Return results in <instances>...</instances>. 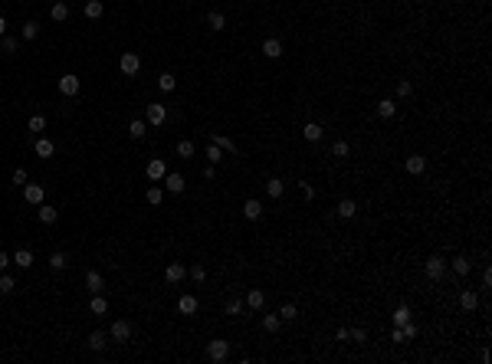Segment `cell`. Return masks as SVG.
Here are the masks:
<instances>
[{
    "mask_svg": "<svg viewBox=\"0 0 492 364\" xmlns=\"http://www.w3.org/2000/svg\"><path fill=\"white\" fill-rule=\"evenodd\" d=\"M299 315V309H296V305H292V302H286V305H282V309H279V318H286V322H292V318H296Z\"/></svg>",
    "mask_w": 492,
    "mask_h": 364,
    "instance_id": "obj_41",
    "label": "cell"
},
{
    "mask_svg": "<svg viewBox=\"0 0 492 364\" xmlns=\"http://www.w3.org/2000/svg\"><path fill=\"white\" fill-rule=\"evenodd\" d=\"M243 217H246V220H259V217H263V204H259V200H246V204H243Z\"/></svg>",
    "mask_w": 492,
    "mask_h": 364,
    "instance_id": "obj_14",
    "label": "cell"
},
{
    "mask_svg": "<svg viewBox=\"0 0 492 364\" xmlns=\"http://www.w3.org/2000/svg\"><path fill=\"white\" fill-rule=\"evenodd\" d=\"M302 135H305V141H322V135H325V131H322L319 121H309V125L302 128Z\"/></svg>",
    "mask_w": 492,
    "mask_h": 364,
    "instance_id": "obj_19",
    "label": "cell"
},
{
    "mask_svg": "<svg viewBox=\"0 0 492 364\" xmlns=\"http://www.w3.org/2000/svg\"><path fill=\"white\" fill-rule=\"evenodd\" d=\"M89 309H92V315H105V312H109V302H105V295H95L92 299V305H89Z\"/></svg>",
    "mask_w": 492,
    "mask_h": 364,
    "instance_id": "obj_30",
    "label": "cell"
},
{
    "mask_svg": "<svg viewBox=\"0 0 492 364\" xmlns=\"http://www.w3.org/2000/svg\"><path fill=\"white\" fill-rule=\"evenodd\" d=\"M190 154H194V141H187V138L177 141V158H190Z\"/></svg>",
    "mask_w": 492,
    "mask_h": 364,
    "instance_id": "obj_38",
    "label": "cell"
},
{
    "mask_svg": "<svg viewBox=\"0 0 492 364\" xmlns=\"http://www.w3.org/2000/svg\"><path fill=\"white\" fill-rule=\"evenodd\" d=\"M49 16H53L56 23H66V20H69V7H66L63 0H56L53 7H49Z\"/></svg>",
    "mask_w": 492,
    "mask_h": 364,
    "instance_id": "obj_12",
    "label": "cell"
},
{
    "mask_svg": "<svg viewBox=\"0 0 492 364\" xmlns=\"http://www.w3.org/2000/svg\"><path fill=\"white\" fill-rule=\"evenodd\" d=\"M279 322H282L279 312H276V315H263V328L266 332H279Z\"/></svg>",
    "mask_w": 492,
    "mask_h": 364,
    "instance_id": "obj_34",
    "label": "cell"
},
{
    "mask_svg": "<svg viewBox=\"0 0 492 364\" xmlns=\"http://www.w3.org/2000/svg\"><path fill=\"white\" fill-rule=\"evenodd\" d=\"M164 187L171 194H184V177L180 174H164Z\"/></svg>",
    "mask_w": 492,
    "mask_h": 364,
    "instance_id": "obj_16",
    "label": "cell"
},
{
    "mask_svg": "<svg viewBox=\"0 0 492 364\" xmlns=\"http://www.w3.org/2000/svg\"><path fill=\"white\" fill-rule=\"evenodd\" d=\"M33 131V135H39V131H43V128H46V119H43V115H33L30 119V125H26Z\"/></svg>",
    "mask_w": 492,
    "mask_h": 364,
    "instance_id": "obj_40",
    "label": "cell"
},
{
    "mask_svg": "<svg viewBox=\"0 0 492 364\" xmlns=\"http://www.w3.org/2000/svg\"><path fill=\"white\" fill-rule=\"evenodd\" d=\"M391 341H394V345H404V332H400L397 325H394V332H391Z\"/></svg>",
    "mask_w": 492,
    "mask_h": 364,
    "instance_id": "obj_52",
    "label": "cell"
},
{
    "mask_svg": "<svg viewBox=\"0 0 492 364\" xmlns=\"http://www.w3.org/2000/svg\"><path fill=\"white\" fill-rule=\"evenodd\" d=\"M404 167H407V174H423V171H427V158H423V154H410Z\"/></svg>",
    "mask_w": 492,
    "mask_h": 364,
    "instance_id": "obj_10",
    "label": "cell"
},
{
    "mask_svg": "<svg viewBox=\"0 0 492 364\" xmlns=\"http://www.w3.org/2000/svg\"><path fill=\"white\" fill-rule=\"evenodd\" d=\"M145 121H148V125H164V121H167V109H164L161 102H151L148 109H145Z\"/></svg>",
    "mask_w": 492,
    "mask_h": 364,
    "instance_id": "obj_4",
    "label": "cell"
},
{
    "mask_svg": "<svg viewBox=\"0 0 492 364\" xmlns=\"http://www.w3.org/2000/svg\"><path fill=\"white\" fill-rule=\"evenodd\" d=\"M227 355H230V341H223V338H213L210 345H207V358L210 361H227Z\"/></svg>",
    "mask_w": 492,
    "mask_h": 364,
    "instance_id": "obj_1",
    "label": "cell"
},
{
    "mask_svg": "<svg viewBox=\"0 0 492 364\" xmlns=\"http://www.w3.org/2000/svg\"><path fill=\"white\" fill-rule=\"evenodd\" d=\"M460 305H463V312H473L479 305V295L473 292V289H463L460 292Z\"/></svg>",
    "mask_w": 492,
    "mask_h": 364,
    "instance_id": "obj_11",
    "label": "cell"
},
{
    "mask_svg": "<svg viewBox=\"0 0 492 364\" xmlns=\"http://www.w3.org/2000/svg\"><path fill=\"white\" fill-rule=\"evenodd\" d=\"M348 335H351L348 328H338V332H335V341H348Z\"/></svg>",
    "mask_w": 492,
    "mask_h": 364,
    "instance_id": "obj_55",
    "label": "cell"
},
{
    "mask_svg": "<svg viewBox=\"0 0 492 364\" xmlns=\"http://www.w3.org/2000/svg\"><path fill=\"white\" fill-rule=\"evenodd\" d=\"M13 262L20 266V269H30V266H33V253H30V249H16V253H13Z\"/></svg>",
    "mask_w": 492,
    "mask_h": 364,
    "instance_id": "obj_23",
    "label": "cell"
},
{
    "mask_svg": "<svg viewBox=\"0 0 492 364\" xmlns=\"http://www.w3.org/2000/svg\"><path fill=\"white\" fill-rule=\"evenodd\" d=\"M10 262H13V259H10V256H7V253H3V249H0V272H3V269H7V266H10Z\"/></svg>",
    "mask_w": 492,
    "mask_h": 364,
    "instance_id": "obj_53",
    "label": "cell"
},
{
    "mask_svg": "<svg viewBox=\"0 0 492 364\" xmlns=\"http://www.w3.org/2000/svg\"><path fill=\"white\" fill-rule=\"evenodd\" d=\"M36 214H39V220H43V223H56V220H59V210H53L49 204H39Z\"/></svg>",
    "mask_w": 492,
    "mask_h": 364,
    "instance_id": "obj_21",
    "label": "cell"
},
{
    "mask_svg": "<svg viewBox=\"0 0 492 364\" xmlns=\"http://www.w3.org/2000/svg\"><path fill=\"white\" fill-rule=\"evenodd\" d=\"M423 269H427V276L437 282V279L446 276V259H443V256H430V259L423 262Z\"/></svg>",
    "mask_w": 492,
    "mask_h": 364,
    "instance_id": "obj_2",
    "label": "cell"
},
{
    "mask_svg": "<svg viewBox=\"0 0 492 364\" xmlns=\"http://www.w3.org/2000/svg\"><path fill=\"white\" fill-rule=\"evenodd\" d=\"M358 214V204H354V200H338V217H341V220H351V217Z\"/></svg>",
    "mask_w": 492,
    "mask_h": 364,
    "instance_id": "obj_13",
    "label": "cell"
},
{
    "mask_svg": "<svg viewBox=\"0 0 492 364\" xmlns=\"http://www.w3.org/2000/svg\"><path fill=\"white\" fill-rule=\"evenodd\" d=\"M174 86H177V79H174L171 72H161V76H158V89H161V92H174Z\"/></svg>",
    "mask_w": 492,
    "mask_h": 364,
    "instance_id": "obj_25",
    "label": "cell"
},
{
    "mask_svg": "<svg viewBox=\"0 0 492 364\" xmlns=\"http://www.w3.org/2000/svg\"><path fill=\"white\" fill-rule=\"evenodd\" d=\"M109 338H112V341H128V338H132V325H128V322H125V318H118V322H115V325H112V332H109Z\"/></svg>",
    "mask_w": 492,
    "mask_h": 364,
    "instance_id": "obj_6",
    "label": "cell"
},
{
    "mask_svg": "<svg viewBox=\"0 0 492 364\" xmlns=\"http://www.w3.org/2000/svg\"><path fill=\"white\" fill-rule=\"evenodd\" d=\"M400 332H404V341H410V338H417V325L407 322V325H400Z\"/></svg>",
    "mask_w": 492,
    "mask_h": 364,
    "instance_id": "obj_45",
    "label": "cell"
},
{
    "mask_svg": "<svg viewBox=\"0 0 492 364\" xmlns=\"http://www.w3.org/2000/svg\"><path fill=\"white\" fill-rule=\"evenodd\" d=\"M16 289V279L7 276V272H0V292H13Z\"/></svg>",
    "mask_w": 492,
    "mask_h": 364,
    "instance_id": "obj_36",
    "label": "cell"
},
{
    "mask_svg": "<svg viewBox=\"0 0 492 364\" xmlns=\"http://www.w3.org/2000/svg\"><path fill=\"white\" fill-rule=\"evenodd\" d=\"M246 305H250V309H263V305H266V295L259 292V289H253V292L246 295Z\"/></svg>",
    "mask_w": 492,
    "mask_h": 364,
    "instance_id": "obj_31",
    "label": "cell"
},
{
    "mask_svg": "<svg viewBox=\"0 0 492 364\" xmlns=\"http://www.w3.org/2000/svg\"><path fill=\"white\" fill-rule=\"evenodd\" d=\"M145 121H132V128H128V131H132V138H145Z\"/></svg>",
    "mask_w": 492,
    "mask_h": 364,
    "instance_id": "obj_46",
    "label": "cell"
},
{
    "mask_svg": "<svg viewBox=\"0 0 492 364\" xmlns=\"http://www.w3.org/2000/svg\"><path fill=\"white\" fill-rule=\"evenodd\" d=\"M145 174H148V181L161 184V181H164V174H167V164H164L161 158H151V161H148V167H145Z\"/></svg>",
    "mask_w": 492,
    "mask_h": 364,
    "instance_id": "obj_5",
    "label": "cell"
},
{
    "mask_svg": "<svg viewBox=\"0 0 492 364\" xmlns=\"http://www.w3.org/2000/svg\"><path fill=\"white\" fill-rule=\"evenodd\" d=\"M410 92H414V86H410V79H400V82H397V95H400V99H407Z\"/></svg>",
    "mask_w": 492,
    "mask_h": 364,
    "instance_id": "obj_43",
    "label": "cell"
},
{
    "mask_svg": "<svg viewBox=\"0 0 492 364\" xmlns=\"http://www.w3.org/2000/svg\"><path fill=\"white\" fill-rule=\"evenodd\" d=\"M20 36H23V40H36V36H39V23H33V20H30V23L20 30Z\"/></svg>",
    "mask_w": 492,
    "mask_h": 364,
    "instance_id": "obj_35",
    "label": "cell"
},
{
    "mask_svg": "<svg viewBox=\"0 0 492 364\" xmlns=\"http://www.w3.org/2000/svg\"><path fill=\"white\" fill-rule=\"evenodd\" d=\"M207 23H210V30H223V26H227V16L220 13V10H210V13H207Z\"/></svg>",
    "mask_w": 492,
    "mask_h": 364,
    "instance_id": "obj_20",
    "label": "cell"
},
{
    "mask_svg": "<svg viewBox=\"0 0 492 364\" xmlns=\"http://www.w3.org/2000/svg\"><path fill=\"white\" fill-rule=\"evenodd\" d=\"M240 312H243V302H240V299L227 302V315H240Z\"/></svg>",
    "mask_w": 492,
    "mask_h": 364,
    "instance_id": "obj_49",
    "label": "cell"
},
{
    "mask_svg": "<svg viewBox=\"0 0 492 364\" xmlns=\"http://www.w3.org/2000/svg\"><path fill=\"white\" fill-rule=\"evenodd\" d=\"M86 289H89V292H92V295H99V292H105V279H102L99 276V272H86Z\"/></svg>",
    "mask_w": 492,
    "mask_h": 364,
    "instance_id": "obj_9",
    "label": "cell"
},
{
    "mask_svg": "<svg viewBox=\"0 0 492 364\" xmlns=\"http://www.w3.org/2000/svg\"><path fill=\"white\" fill-rule=\"evenodd\" d=\"M407 322H410V305H397V309H394V325L400 328V325H407Z\"/></svg>",
    "mask_w": 492,
    "mask_h": 364,
    "instance_id": "obj_29",
    "label": "cell"
},
{
    "mask_svg": "<svg viewBox=\"0 0 492 364\" xmlns=\"http://www.w3.org/2000/svg\"><path fill=\"white\" fill-rule=\"evenodd\" d=\"M13 184H26V171H13Z\"/></svg>",
    "mask_w": 492,
    "mask_h": 364,
    "instance_id": "obj_54",
    "label": "cell"
},
{
    "mask_svg": "<svg viewBox=\"0 0 492 364\" xmlns=\"http://www.w3.org/2000/svg\"><path fill=\"white\" fill-rule=\"evenodd\" d=\"M263 56H266V59H279V56H282V43L279 40H266L263 43Z\"/></svg>",
    "mask_w": 492,
    "mask_h": 364,
    "instance_id": "obj_17",
    "label": "cell"
},
{
    "mask_svg": "<svg viewBox=\"0 0 492 364\" xmlns=\"http://www.w3.org/2000/svg\"><path fill=\"white\" fill-rule=\"evenodd\" d=\"M164 279H167V282H180V279H184V266H180V262H171V266L164 269Z\"/></svg>",
    "mask_w": 492,
    "mask_h": 364,
    "instance_id": "obj_22",
    "label": "cell"
},
{
    "mask_svg": "<svg viewBox=\"0 0 492 364\" xmlns=\"http://www.w3.org/2000/svg\"><path fill=\"white\" fill-rule=\"evenodd\" d=\"M348 151H351V148H348V141H341V138L331 144V154H335V158H348Z\"/></svg>",
    "mask_w": 492,
    "mask_h": 364,
    "instance_id": "obj_39",
    "label": "cell"
},
{
    "mask_svg": "<svg viewBox=\"0 0 492 364\" xmlns=\"http://www.w3.org/2000/svg\"><path fill=\"white\" fill-rule=\"evenodd\" d=\"M282 190H286V184H282L279 177H269V181H266V194H269V197H282Z\"/></svg>",
    "mask_w": 492,
    "mask_h": 364,
    "instance_id": "obj_26",
    "label": "cell"
},
{
    "mask_svg": "<svg viewBox=\"0 0 492 364\" xmlns=\"http://www.w3.org/2000/svg\"><path fill=\"white\" fill-rule=\"evenodd\" d=\"M453 272L456 276H469V272H473V262H469L466 256H456L453 259Z\"/></svg>",
    "mask_w": 492,
    "mask_h": 364,
    "instance_id": "obj_24",
    "label": "cell"
},
{
    "mask_svg": "<svg viewBox=\"0 0 492 364\" xmlns=\"http://www.w3.org/2000/svg\"><path fill=\"white\" fill-rule=\"evenodd\" d=\"M299 187H302V197H305V200H312V197H315V187H312V184H305V181H302Z\"/></svg>",
    "mask_w": 492,
    "mask_h": 364,
    "instance_id": "obj_51",
    "label": "cell"
},
{
    "mask_svg": "<svg viewBox=\"0 0 492 364\" xmlns=\"http://www.w3.org/2000/svg\"><path fill=\"white\" fill-rule=\"evenodd\" d=\"M190 279H194V282H203V279H207V269H203V266H194V269H190Z\"/></svg>",
    "mask_w": 492,
    "mask_h": 364,
    "instance_id": "obj_50",
    "label": "cell"
},
{
    "mask_svg": "<svg viewBox=\"0 0 492 364\" xmlns=\"http://www.w3.org/2000/svg\"><path fill=\"white\" fill-rule=\"evenodd\" d=\"M53 151H56V144L49 141V138H39L36 141V154L39 158H53Z\"/></svg>",
    "mask_w": 492,
    "mask_h": 364,
    "instance_id": "obj_27",
    "label": "cell"
},
{
    "mask_svg": "<svg viewBox=\"0 0 492 364\" xmlns=\"http://www.w3.org/2000/svg\"><path fill=\"white\" fill-rule=\"evenodd\" d=\"M213 144H220V151H227V154H236V141H230L223 135H213Z\"/></svg>",
    "mask_w": 492,
    "mask_h": 364,
    "instance_id": "obj_32",
    "label": "cell"
},
{
    "mask_svg": "<svg viewBox=\"0 0 492 364\" xmlns=\"http://www.w3.org/2000/svg\"><path fill=\"white\" fill-rule=\"evenodd\" d=\"M348 332H351V335H348V338H351V341H358V345H364V341H367L364 328H348Z\"/></svg>",
    "mask_w": 492,
    "mask_h": 364,
    "instance_id": "obj_47",
    "label": "cell"
},
{
    "mask_svg": "<svg viewBox=\"0 0 492 364\" xmlns=\"http://www.w3.org/2000/svg\"><path fill=\"white\" fill-rule=\"evenodd\" d=\"M89 348H92V351L105 348V332H92V335H89Z\"/></svg>",
    "mask_w": 492,
    "mask_h": 364,
    "instance_id": "obj_33",
    "label": "cell"
},
{
    "mask_svg": "<svg viewBox=\"0 0 492 364\" xmlns=\"http://www.w3.org/2000/svg\"><path fill=\"white\" fill-rule=\"evenodd\" d=\"M118 69L125 72V76H138L141 56H138V53H122V59H118Z\"/></svg>",
    "mask_w": 492,
    "mask_h": 364,
    "instance_id": "obj_3",
    "label": "cell"
},
{
    "mask_svg": "<svg viewBox=\"0 0 492 364\" xmlns=\"http://www.w3.org/2000/svg\"><path fill=\"white\" fill-rule=\"evenodd\" d=\"M49 266H53V269H66V256L63 253H53V256H49Z\"/></svg>",
    "mask_w": 492,
    "mask_h": 364,
    "instance_id": "obj_44",
    "label": "cell"
},
{
    "mask_svg": "<svg viewBox=\"0 0 492 364\" xmlns=\"http://www.w3.org/2000/svg\"><path fill=\"white\" fill-rule=\"evenodd\" d=\"M59 92L63 95H79V76L76 72H66L63 79H59Z\"/></svg>",
    "mask_w": 492,
    "mask_h": 364,
    "instance_id": "obj_7",
    "label": "cell"
},
{
    "mask_svg": "<svg viewBox=\"0 0 492 364\" xmlns=\"http://www.w3.org/2000/svg\"><path fill=\"white\" fill-rule=\"evenodd\" d=\"M102 13H105V7H102V0H89V3H86V16H89V20H99Z\"/></svg>",
    "mask_w": 492,
    "mask_h": 364,
    "instance_id": "obj_28",
    "label": "cell"
},
{
    "mask_svg": "<svg viewBox=\"0 0 492 364\" xmlns=\"http://www.w3.org/2000/svg\"><path fill=\"white\" fill-rule=\"evenodd\" d=\"M207 158H210V164H217V161L223 158V151H220V144H207Z\"/></svg>",
    "mask_w": 492,
    "mask_h": 364,
    "instance_id": "obj_42",
    "label": "cell"
},
{
    "mask_svg": "<svg viewBox=\"0 0 492 364\" xmlns=\"http://www.w3.org/2000/svg\"><path fill=\"white\" fill-rule=\"evenodd\" d=\"M3 33H7V20H3V16H0V36H3Z\"/></svg>",
    "mask_w": 492,
    "mask_h": 364,
    "instance_id": "obj_56",
    "label": "cell"
},
{
    "mask_svg": "<svg viewBox=\"0 0 492 364\" xmlns=\"http://www.w3.org/2000/svg\"><path fill=\"white\" fill-rule=\"evenodd\" d=\"M177 312H180V315H194V312H197V299H194V295H180V299H177Z\"/></svg>",
    "mask_w": 492,
    "mask_h": 364,
    "instance_id": "obj_15",
    "label": "cell"
},
{
    "mask_svg": "<svg viewBox=\"0 0 492 364\" xmlns=\"http://www.w3.org/2000/svg\"><path fill=\"white\" fill-rule=\"evenodd\" d=\"M43 194H46V190L39 187V184H23V197H26V204H43Z\"/></svg>",
    "mask_w": 492,
    "mask_h": 364,
    "instance_id": "obj_8",
    "label": "cell"
},
{
    "mask_svg": "<svg viewBox=\"0 0 492 364\" xmlns=\"http://www.w3.org/2000/svg\"><path fill=\"white\" fill-rule=\"evenodd\" d=\"M0 49H3V53H16V40H13V36H3Z\"/></svg>",
    "mask_w": 492,
    "mask_h": 364,
    "instance_id": "obj_48",
    "label": "cell"
},
{
    "mask_svg": "<svg viewBox=\"0 0 492 364\" xmlns=\"http://www.w3.org/2000/svg\"><path fill=\"white\" fill-rule=\"evenodd\" d=\"M377 115H381V119H394V115H397L394 99H381V102H377Z\"/></svg>",
    "mask_w": 492,
    "mask_h": 364,
    "instance_id": "obj_18",
    "label": "cell"
},
{
    "mask_svg": "<svg viewBox=\"0 0 492 364\" xmlns=\"http://www.w3.org/2000/svg\"><path fill=\"white\" fill-rule=\"evenodd\" d=\"M145 197H148V204L161 207V200H164V190H161V187H148V194H145Z\"/></svg>",
    "mask_w": 492,
    "mask_h": 364,
    "instance_id": "obj_37",
    "label": "cell"
}]
</instances>
